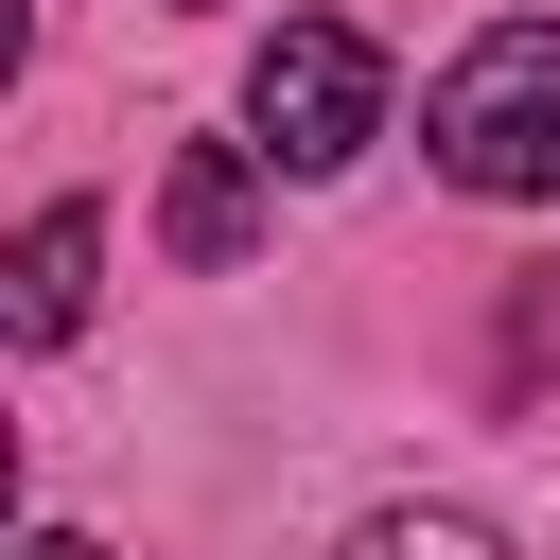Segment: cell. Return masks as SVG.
<instances>
[{"label": "cell", "mask_w": 560, "mask_h": 560, "mask_svg": "<svg viewBox=\"0 0 560 560\" xmlns=\"http://www.w3.org/2000/svg\"><path fill=\"white\" fill-rule=\"evenodd\" d=\"M420 158L455 192H560V18H490L438 105H420Z\"/></svg>", "instance_id": "1"}, {"label": "cell", "mask_w": 560, "mask_h": 560, "mask_svg": "<svg viewBox=\"0 0 560 560\" xmlns=\"http://www.w3.org/2000/svg\"><path fill=\"white\" fill-rule=\"evenodd\" d=\"M245 122H262L280 175H332V158H368V122H385V52H368L350 18H280V35L245 52Z\"/></svg>", "instance_id": "2"}, {"label": "cell", "mask_w": 560, "mask_h": 560, "mask_svg": "<svg viewBox=\"0 0 560 560\" xmlns=\"http://www.w3.org/2000/svg\"><path fill=\"white\" fill-rule=\"evenodd\" d=\"M158 245H175L192 280H228V262L262 245V175H245V140H175V192H158Z\"/></svg>", "instance_id": "3"}, {"label": "cell", "mask_w": 560, "mask_h": 560, "mask_svg": "<svg viewBox=\"0 0 560 560\" xmlns=\"http://www.w3.org/2000/svg\"><path fill=\"white\" fill-rule=\"evenodd\" d=\"M88 262H105V228H88V210H35V228H18V332H35V350L88 315Z\"/></svg>", "instance_id": "4"}, {"label": "cell", "mask_w": 560, "mask_h": 560, "mask_svg": "<svg viewBox=\"0 0 560 560\" xmlns=\"http://www.w3.org/2000/svg\"><path fill=\"white\" fill-rule=\"evenodd\" d=\"M350 560H508L472 508H385V525H350Z\"/></svg>", "instance_id": "5"}, {"label": "cell", "mask_w": 560, "mask_h": 560, "mask_svg": "<svg viewBox=\"0 0 560 560\" xmlns=\"http://www.w3.org/2000/svg\"><path fill=\"white\" fill-rule=\"evenodd\" d=\"M18 560H105V542H88V525H35V542H18Z\"/></svg>", "instance_id": "6"}]
</instances>
